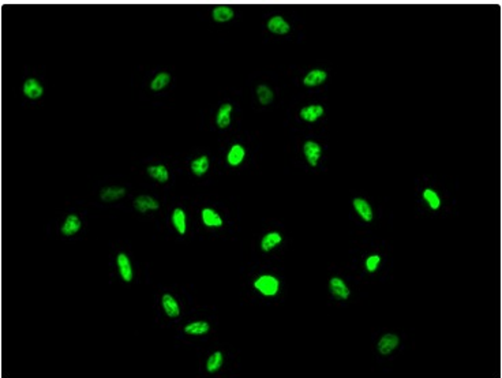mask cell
<instances>
[{
    "instance_id": "cell-1",
    "label": "cell",
    "mask_w": 502,
    "mask_h": 378,
    "mask_svg": "<svg viewBox=\"0 0 502 378\" xmlns=\"http://www.w3.org/2000/svg\"><path fill=\"white\" fill-rule=\"evenodd\" d=\"M254 287L257 288V291L261 292L265 296H274V295H277L280 283L274 276L264 274V276H261L255 280Z\"/></svg>"
},
{
    "instance_id": "cell-2",
    "label": "cell",
    "mask_w": 502,
    "mask_h": 378,
    "mask_svg": "<svg viewBox=\"0 0 502 378\" xmlns=\"http://www.w3.org/2000/svg\"><path fill=\"white\" fill-rule=\"evenodd\" d=\"M398 343H400V338L397 337L396 335L393 333L383 335L378 341V352L382 355H389L398 347Z\"/></svg>"
},
{
    "instance_id": "cell-3",
    "label": "cell",
    "mask_w": 502,
    "mask_h": 378,
    "mask_svg": "<svg viewBox=\"0 0 502 378\" xmlns=\"http://www.w3.org/2000/svg\"><path fill=\"white\" fill-rule=\"evenodd\" d=\"M329 288H331V292L338 299H345L350 298V287L345 284V281L340 277H333L329 281Z\"/></svg>"
},
{
    "instance_id": "cell-4",
    "label": "cell",
    "mask_w": 502,
    "mask_h": 378,
    "mask_svg": "<svg viewBox=\"0 0 502 378\" xmlns=\"http://www.w3.org/2000/svg\"><path fill=\"white\" fill-rule=\"evenodd\" d=\"M304 154H306V159L309 161V164L311 167H315L318 164V160L321 157L322 154V149L321 146L318 145L317 142L314 141H307L303 146Z\"/></svg>"
},
{
    "instance_id": "cell-5",
    "label": "cell",
    "mask_w": 502,
    "mask_h": 378,
    "mask_svg": "<svg viewBox=\"0 0 502 378\" xmlns=\"http://www.w3.org/2000/svg\"><path fill=\"white\" fill-rule=\"evenodd\" d=\"M134 206H135V209H137L138 212L145 213L147 212V210H156V209H159L160 204L156 199H153L152 197H149V195H139L138 198L134 201Z\"/></svg>"
},
{
    "instance_id": "cell-6",
    "label": "cell",
    "mask_w": 502,
    "mask_h": 378,
    "mask_svg": "<svg viewBox=\"0 0 502 378\" xmlns=\"http://www.w3.org/2000/svg\"><path fill=\"white\" fill-rule=\"evenodd\" d=\"M268 29L272 33L276 34H287L291 30V26L283 17H272L271 20L268 21Z\"/></svg>"
},
{
    "instance_id": "cell-7",
    "label": "cell",
    "mask_w": 502,
    "mask_h": 378,
    "mask_svg": "<svg viewBox=\"0 0 502 378\" xmlns=\"http://www.w3.org/2000/svg\"><path fill=\"white\" fill-rule=\"evenodd\" d=\"M116 261H118V268H119V273L120 276H122V279L125 280L126 283L131 281L132 269L128 257H127L126 254H123V252H120L119 255H118V258H116Z\"/></svg>"
},
{
    "instance_id": "cell-8",
    "label": "cell",
    "mask_w": 502,
    "mask_h": 378,
    "mask_svg": "<svg viewBox=\"0 0 502 378\" xmlns=\"http://www.w3.org/2000/svg\"><path fill=\"white\" fill-rule=\"evenodd\" d=\"M23 93H25V96L29 97V99L34 100L39 99V97L42 96L44 89H42V86H41L39 81L30 78V80H27L26 82L23 84Z\"/></svg>"
},
{
    "instance_id": "cell-9",
    "label": "cell",
    "mask_w": 502,
    "mask_h": 378,
    "mask_svg": "<svg viewBox=\"0 0 502 378\" xmlns=\"http://www.w3.org/2000/svg\"><path fill=\"white\" fill-rule=\"evenodd\" d=\"M326 78H328V74L325 73L324 70H313L304 77L303 84L309 87L318 86V85L324 84Z\"/></svg>"
},
{
    "instance_id": "cell-10",
    "label": "cell",
    "mask_w": 502,
    "mask_h": 378,
    "mask_svg": "<svg viewBox=\"0 0 502 378\" xmlns=\"http://www.w3.org/2000/svg\"><path fill=\"white\" fill-rule=\"evenodd\" d=\"M354 208L356 213L364 220V221H371L373 220V210L369 202L363 198H355L354 199Z\"/></svg>"
},
{
    "instance_id": "cell-11",
    "label": "cell",
    "mask_w": 502,
    "mask_h": 378,
    "mask_svg": "<svg viewBox=\"0 0 502 378\" xmlns=\"http://www.w3.org/2000/svg\"><path fill=\"white\" fill-rule=\"evenodd\" d=\"M324 115V106L322 105H309L304 106L300 111V118L306 122H315Z\"/></svg>"
},
{
    "instance_id": "cell-12",
    "label": "cell",
    "mask_w": 502,
    "mask_h": 378,
    "mask_svg": "<svg viewBox=\"0 0 502 378\" xmlns=\"http://www.w3.org/2000/svg\"><path fill=\"white\" fill-rule=\"evenodd\" d=\"M81 230V220L75 216V214H70L67 216L64 224L62 227V233L66 236H71L74 233H77Z\"/></svg>"
},
{
    "instance_id": "cell-13",
    "label": "cell",
    "mask_w": 502,
    "mask_h": 378,
    "mask_svg": "<svg viewBox=\"0 0 502 378\" xmlns=\"http://www.w3.org/2000/svg\"><path fill=\"white\" fill-rule=\"evenodd\" d=\"M202 221L206 227H221L223 226V219L220 217L216 210L210 208H205L202 210Z\"/></svg>"
},
{
    "instance_id": "cell-14",
    "label": "cell",
    "mask_w": 502,
    "mask_h": 378,
    "mask_svg": "<svg viewBox=\"0 0 502 378\" xmlns=\"http://www.w3.org/2000/svg\"><path fill=\"white\" fill-rule=\"evenodd\" d=\"M161 303H163V307H164V312L167 313V315L175 318V317H178L179 314H180V307H179L178 302L171 295H168V294L164 295L163 299H161Z\"/></svg>"
},
{
    "instance_id": "cell-15",
    "label": "cell",
    "mask_w": 502,
    "mask_h": 378,
    "mask_svg": "<svg viewBox=\"0 0 502 378\" xmlns=\"http://www.w3.org/2000/svg\"><path fill=\"white\" fill-rule=\"evenodd\" d=\"M245 156H246V150L243 146L233 145L231 147L230 153H228V156H227V161H228V164H230V166L236 167V166H239L242 161H243Z\"/></svg>"
},
{
    "instance_id": "cell-16",
    "label": "cell",
    "mask_w": 502,
    "mask_h": 378,
    "mask_svg": "<svg viewBox=\"0 0 502 378\" xmlns=\"http://www.w3.org/2000/svg\"><path fill=\"white\" fill-rule=\"evenodd\" d=\"M231 104H223V105L220 106V109H218L217 112V118H216L217 126L220 128H225V127L230 126V123H231Z\"/></svg>"
},
{
    "instance_id": "cell-17",
    "label": "cell",
    "mask_w": 502,
    "mask_h": 378,
    "mask_svg": "<svg viewBox=\"0 0 502 378\" xmlns=\"http://www.w3.org/2000/svg\"><path fill=\"white\" fill-rule=\"evenodd\" d=\"M125 194L126 190L123 187H106L104 190H101L100 197L105 202H112V201H116V199L125 197Z\"/></svg>"
},
{
    "instance_id": "cell-18",
    "label": "cell",
    "mask_w": 502,
    "mask_h": 378,
    "mask_svg": "<svg viewBox=\"0 0 502 378\" xmlns=\"http://www.w3.org/2000/svg\"><path fill=\"white\" fill-rule=\"evenodd\" d=\"M210 329V326L208 322L205 321H195V322H191L188 325L185 326V332L187 335H191V336H201V335H205L208 333Z\"/></svg>"
},
{
    "instance_id": "cell-19",
    "label": "cell",
    "mask_w": 502,
    "mask_h": 378,
    "mask_svg": "<svg viewBox=\"0 0 502 378\" xmlns=\"http://www.w3.org/2000/svg\"><path fill=\"white\" fill-rule=\"evenodd\" d=\"M211 15H213V20L216 21V22H227V21L233 18L235 13H233V10H232L231 7L220 6L213 8Z\"/></svg>"
},
{
    "instance_id": "cell-20",
    "label": "cell",
    "mask_w": 502,
    "mask_h": 378,
    "mask_svg": "<svg viewBox=\"0 0 502 378\" xmlns=\"http://www.w3.org/2000/svg\"><path fill=\"white\" fill-rule=\"evenodd\" d=\"M280 242H281V235L278 232L266 233L262 239V242H261V249L264 252H271Z\"/></svg>"
},
{
    "instance_id": "cell-21",
    "label": "cell",
    "mask_w": 502,
    "mask_h": 378,
    "mask_svg": "<svg viewBox=\"0 0 502 378\" xmlns=\"http://www.w3.org/2000/svg\"><path fill=\"white\" fill-rule=\"evenodd\" d=\"M172 224L175 226L176 231L180 235H183L186 232V214L180 208L175 209L173 213H172Z\"/></svg>"
},
{
    "instance_id": "cell-22",
    "label": "cell",
    "mask_w": 502,
    "mask_h": 378,
    "mask_svg": "<svg viewBox=\"0 0 502 378\" xmlns=\"http://www.w3.org/2000/svg\"><path fill=\"white\" fill-rule=\"evenodd\" d=\"M208 168H209V159H208V156H201V157L195 159L191 163V171L197 176L205 175Z\"/></svg>"
},
{
    "instance_id": "cell-23",
    "label": "cell",
    "mask_w": 502,
    "mask_h": 378,
    "mask_svg": "<svg viewBox=\"0 0 502 378\" xmlns=\"http://www.w3.org/2000/svg\"><path fill=\"white\" fill-rule=\"evenodd\" d=\"M223 362H224V357L223 354L220 351H216L211 354L208 362H206V370L209 373H216L223 366Z\"/></svg>"
},
{
    "instance_id": "cell-24",
    "label": "cell",
    "mask_w": 502,
    "mask_h": 378,
    "mask_svg": "<svg viewBox=\"0 0 502 378\" xmlns=\"http://www.w3.org/2000/svg\"><path fill=\"white\" fill-rule=\"evenodd\" d=\"M147 173L152 176L153 179H156L160 183H166L169 175H168V171L164 166H152L147 168Z\"/></svg>"
},
{
    "instance_id": "cell-25",
    "label": "cell",
    "mask_w": 502,
    "mask_h": 378,
    "mask_svg": "<svg viewBox=\"0 0 502 378\" xmlns=\"http://www.w3.org/2000/svg\"><path fill=\"white\" fill-rule=\"evenodd\" d=\"M257 96L258 100H259V103H261L262 105L271 104L272 101H273V99H274V94L272 92V89L269 86H266V85H259V86L257 87Z\"/></svg>"
},
{
    "instance_id": "cell-26",
    "label": "cell",
    "mask_w": 502,
    "mask_h": 378,
    "mask_svg": "<svg viewBox=\"0 0 502 378\" xmlns=\"http://www.w3.org/2000/svg\"><path fill=\"white\" fill-rule=\"evenodd\" d=\"M423 198L426 199V202L429 204L430 208H431L433 210L439 209V206H441V198H439V195H438L437 191H434L433 189H426V190L423 191Z\"/></svg>"
},
{
    "instance_id": "cell-27",
    "label": "cell",
    "mask_w": 502,
    "mask_h": 378,
    "mask_svg": "<svg viewBox=\"0 0 502 378\" xmlns=\"http://www.w3.org/2000/svg\"><path fill=\"white\" fill-rule=\"evenodd\" d=\"M169 81H171V77H169V74L168 73H160L159 75H156V78L152 81V84H150V89L152 90H154V92H157V90H161V89H164V87L169 84Z\"/></svg>"
},
{
    "instance_id": "cell-28",
    "label": "cell",
    "mask_w": 502,
    "mask_h": 378,
    "mask_svg": "<svg viewBox=\"0 0 502 378\" xmlns=\"http://www.w3.org/2000/svg\"><path fill=\"white\" fill-rule=\"evenodd\" d=\"M379 262H381V257H379L378 254L370 255V257H367V259H366V269L370 273H374L376 269H378Z\"/></svg>"
}]
</instances>
